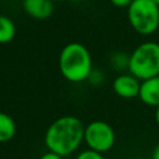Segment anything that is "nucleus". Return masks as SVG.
Listing matches in <instances>:
<instances>
[{
  "instance_id": "obj_17",
  "label": "nucleus",
  "mask_w": 159,
  "mask_h": 159,
  "mask_svg": "<svg viewBox=\"0 0 159 159\" xmlns=\"http://www.w3.org/2000/svg\"><path fill=\"white\" fill-rule=\"evenodd\" d=\"M154 119H155L157 125L159 127V106H158V107H155V112H154Z\"/></svg>"
},
{
  "instance_id": "obj_11",
  "label": "nucleus",
  "mask_w": 159,
  "mask_h": 159,
  "mask_svg": "<svg viewBox=\"0 0 159 159\" xmlns=\"http://www.w3.org/2000/svg\"><path fill=\"white\" fill-rule=\"evenodd\" d=\"M109 63L113 68L118 71L128 70V63H129V55L123 52V51H117L113 52L109 57Z\"/></svg>"
},
{
  "instance_id": "obj_18",
  "label": "nucleus",
  "mask_w": 159,
  "mask_h": 159,
  "mask_svg": "<svg viewBox=\"0 0 159 159\" xmlns=\"http://www.w3.org/2000/svg\"><path fill=\"white\" fill-rule=\"evenodd\" d=\"M53 2H62V1H67V0H52Z\"/></svg>"
},
{
  "instance_id": "obj_10",
  "label": "nucleus",
  "mask_w": 159,
  "mask_h": 159,
  "mask_svg": "<svg viewBox=\"0 0 159 159\" xmlns=\"http://www.w3.org/2000/svg\"><path fill=\"white\" fill-rule=\"evenodd\" d=\"M15 35H16L15 22L9 16L0 14V45L11 42Z\"/></svg>"
},
{
  "instance_id": "obj_5",
  "label": "nucleus",
  "mask_w": 159,
  "mask_h": 159,
  "mask_svg": "<svg viewBox=\"0 0 159 159\" xmlns=\"http://www.w3.org/2000/svg\"><path fill=\"white\" fill-rule=\"evenodd\" d=\"M83 143L87 148L102 154L109 152L116 144V132L104 120H92L84 125Z\"/></svg>"
},
{
  "instance_id": "obj_20",
  "label": "nucleus",
  "mask_w": 159,
  "mask_h": 159,
  "mask_svg": "<svg viewBox=\"0 0 159 159\" xmlns=\"http://www.w3.org/2000/svg\"><path fill=\"white\" fill-rule=\"evenodd\" d=\"M153 1H154L155 4H158V5H159V0H153Z\"/></svg>"
},
{
  "instance_id": "obj_1",
  "label": "nucleus",
  "mask_w": 159,
  "mask_h": 159,
  "mask_svg": "<svg viewBox=\"0 0 159 159\" xmlns=\"http://www.w3.org/2000/svg\"><path fill=\"white\" fill-rule=\"evenodd\" d=\"M84 137L83 122L72 114H66L55 119L46 129L43 143L47 150L55 152L61 157H70L76 153Z\"/></svg>"
},
{
  "instance_id": "obj_8",
  "label": "nucleus",
  "mask_w": 159,
  "mask_h": 159,
  "mask_svg": "<svg viewBox=\"0 0 159 159\" xmlns=\"http://www.w3.org/2000/svg\"><path fill=\"white\" fill-rule=\"evenodd\" d=\"M138 98L149 107L159 106V75L140 82Z\"/></svg>"
},
{
  "instance_id": "obj_6",
  "label": "nucleus",
  "mask_w": 159,
  "mask_h": 159,
  "mask_svg": "<svg viewBox=\"0 0 159 159\" xmlns=\"http://www.w3.org/2000/svg\"><path fill=\"white\" fill-rule=\"evenodd\" d=\"M140 80L133 76L129 72H123L118 75L113 82H112V88L114 93L124 99H132L138 97L139 89H140Z\"/></svg>"
},
{
  "instance_id": "obj_7",
  "label": "nucleus",
  "mask_w": 159,
  "mask_h": 159,
  "mask_svg": "<svg viewBox=\"0 0 159 159\" xmlns=\"http://www.w3.org/2000/svg\"><path fill=\"white\" fill-rule=\"evenodd\" d=\"M24 11L32 19H48L55 11V2L52 0H22Z\"/></svg>"
},
{
  "instance_id": "obj_12",
  "label": "nucleus",
  "mask_w": 159,
  "mask_h": 159,
  "mask_svg": "<svg viewBox=\"0 0 159 159\" xmlns=\"http://www.w3.org/2000/svg\"><path fill=\"white\" fill-rule=\"evenodd\" d=\"M104 80H106L104 72H103L101 68H93V70L91 71L88 78H87V82H88L89 84H92V86L98 87V86H101V84L104 82Z\"/></svg>"
},
{
  "instance_id": "obj_15",
  "label": "nucleus",
  "mask_w": 159,
  "mask_h": 159,
  "mask_svg": "<svg viewBox=\"0 0 159 159\" xmlns=\"http://www.w3.org/2000/svg\"><path fill=\"white\" fill-rule=\"evenodd\" d=\"M111 1V4L113 5V6H116V7H128L129 6V4L132 2V0H109Z\"/></svg>"
},
{
  "instance_id": "obj_3",
  "label": "nucleus",
  "mask_w": 159,
  "mask_h": 159,
  "mask_svg": "<svg viewBox=\"0 0 159 159\" xmlns=\"http://www.w3.org/2000/svg\"><path fill=\"white\" fill-rule=\"evenodd\" d=\"M128 72L140 81L159 75V43L144 41L129 55Z\"/></svg>"
},
{
  "instance_id": "obj_16",
  "label": "nucleus",
  "mask_w": 159,
  "mask_h": 159,
  "mask_svg": "<svg viewBox=\"0 0 159 159\" xmlns=\"http://www.w3.org/2000/svg\"><path fill=\"white\" fill-rule=\"evenodd\" d=\"M150 159H159V143L153 148L152 150V157Z\"/></svg>"
},
{
  "instance_id": "obj_13",
  "label": "nucleus",
  "mask_w": 159,
  "mask_h": 159,
  "mask_svg": "<svg viewBox=\"0 0 159 159\" xmlns=\"http://www.w3.org/2000/svg\"><path fill=\"white\" fill-rule=\"evenodd\" d=\"M75 159H104V155L99 152H96L93 149H84V150H81L80 153L76 154Z\"/></svg>"
},
{
  "instance_id": "obj_2",
  "label": "nucleus",
  "mask_w": 159,
  "mask_h": 159,
  "mask_svg": "<svg viewBox=\"0 0 159 159\" xmlns=\"http://www.w3.org/2000/svg\"><path fill=\"white\" fill-rule=\"evenodd\" d=\"M58 70L62 77L71 83L87 81L93 70L91 52L81 42H70L65 45L58 55Z\"/></svg>"
},
{
  "instance_id": "obj_19",
  "label": "nucleus",
  "mask_w": 159,
  "mask_h": 159,
  "mask_svg": "<svg viewBox=\"0 0 159 159\" xmlns=\"http://www.w3.org/2000/svg\"><path fill=\"white\" fill-rule=\"evenodd\" d=\"M133 159H147V158H142V157H138V158H133Z\"/></svg>"
},
{
  "instance_id": "obj_4",
  "label": "nucleus",
  "mask_w": 159,
  "mask_h": 159,
  "mask_svg": "<svg viewBox=\"0 0 159 159\" xmlns=\"http://www.w3.org/2000/svg\"><path fill=\"white\" fill-rule=\"evenodd\" d=\"M130 27L139 35H153L159 29V5L153 0H132L127 7Z\"/></svg>"
},
{
  "instance_id": "obj_9",
  "label": "nucleus",
  "mask_w": 159,
  "mask_h": 159,
  "mask_svg": "<svg viewBox=\"0 0 159 159\" xmlns=\"http://www.w3.org/2000/svg\"><path fill=\"white\" fill-rule=\"evenodd\" d=\"M16 129L15 119L10 114L0 112V143L10 142L15 137Z\"/></svg>"
},
{
  "instance_id": "obj_14",
  "label": "nucleus",
  "mask_w": 159,
  "mask_h": 159,
  "mask_svg": "<svg viewBox=\"0 0 159 159\" xmlns=\"http://www.w3.org/2000/svg\"><path fill=\"white\" fill-rule=\"evenodd\" d=\"M39 159H63V157H61L60 154H57V153H55V152L47 150L46 153L41 154Z\"/></svg>"
}]
</instances>
